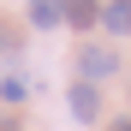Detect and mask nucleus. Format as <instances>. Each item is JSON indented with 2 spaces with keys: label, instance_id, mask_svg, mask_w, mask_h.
Returning <instances> with one entry per match:
<instances>
[{
  "label": "nucleus",
  "instance_id": "2",
  "mask_svg": "<svg viewBox=\"0 0 131 131\" xmlns=\"http://www.w3.org/2000/svg\"><path fill=\"white\" fill-rule=\"evenodd\" d=\"M78 66H83V78H107V72H119V48H83L78 54Z\"/></svg>",
  "mask_w": 131,
  "mask_h": 131
},
{
  "label": "nucleus",
  "instance_id": "5",
  "mask_svg": "<svg viewBox=\"0 0 131 131\" xmlns=\"http://www.w3.org/2000/svg\"><path fill=\"white\" fill-rule=\"evenodd\" d=\"M60 18H66V0H30V24L36 30H54Z\"/></svg>",
  "mask_w": 131,
  "mask_h": 131
},
{
  "label": "nucleus",
  "instance_id": "6",
  "mask_svg": "<svg viewBox=\"0 0 131 131\" xmlns=\"http://www.w3.org/2000/svg\"><path fill=\"white\" fill-rule=\"evenodd\" d=\"M0 95H6V101H24V95H30V78H24V72H12L6 83H0Z\"/></svg>",
  "mask_w": 131,
  "mask_h": 131
},
{
  "label": "nucleus",
  "instance_id": "1",
  "mask_svg": "<svg viewBox=\"0 0 131 131\" xmlns=\"http://www.w3.org/2000/svg\"><path fill=\"white\" fill-rule=\"evenodd\" d=\"M66 101H72V113H78L83 125H95V119H101V90H95L90 78H83V83H72V95H66Z\"/></svg>",
  "mask_w": 131,
  "mask_h": 131
},
{
  "label": "nucleus",
  "instance_id": "8",
  "mask_svg": "<svg viewBox=\"0 0 131 131\" xmlns=\"http://www.w3.org/2000/svg\"><path fill=\"white\" fill-rule=\"evenodd\" d=\"M0 48H6V30H0Z\"/></svg>",
  "mask_w": 131,
  "mask_h": 131
},
{
  "label": "nucleus",
  "instance_id": "4",
  "mask_svg": "<svg viewBox=\"0 0 131 131\" xmlns=\"http://www.w3.org/2000/svg\"><path fill=\"white\" fill-rule=\"evenodd\" d=\"M66 24H72V30L101 24V0H66Z\"/></svg>",
  "mask_w": 131,
  "mask_h": 131
},
{
  "label": "nucleus",
  "instance_id": "7",
  "mask_svg": "<svg viewBox=\"0 0 131 131\" xmlns=\"http://www.w3.org/2000/svg\"><path fill=\"white\" fill-rule=\"evenodd\" d=\"M113 131H131V119H119V125H113Z\"/></svg>",
  "mask_w": 131,
  "mask_h": 131
},
{
  "label": "nucleus",
  "instance_id": "3",
  "mask_svg": "<svg viewBox=\"0 0 131 131\" xmlns=\"http://www.w3.org/2000/svg\"><path fill=\"white\" fill-rule=\"evenodd\" d=\"M101 24H107V36H131V0H107V6H101Z\"/></svg>",
  "mask_w": 131,
  "mask_h": 131
}]
</instances>
